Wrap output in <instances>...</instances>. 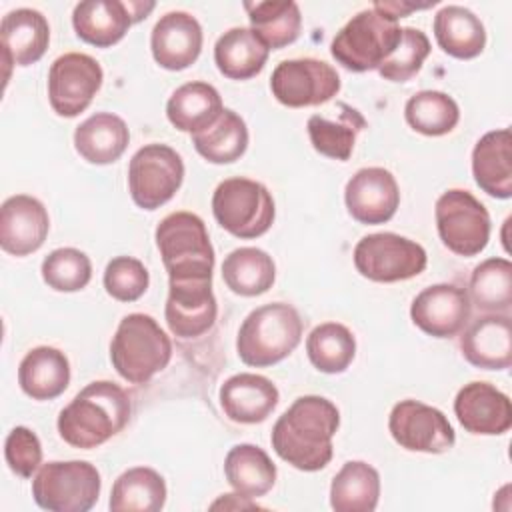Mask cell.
I'll list each match as a JSON object with an SVG mask.
<instances>
[{
  "label": "cell",
  "instance_id": "1",
  "mask_svg": "<svg viewBox=\"0 0 512 512\" xmlns=\"http://www.w3.org/2000/svg\"><path fill=\"white\" fill-rule=\"evenodd\" d=\"M340 426L338 408L324 396L296 398L272 428V448L302 472L322 470L332 460V438Z\"/></svg>",
  "mask_w": 512,
  "mask_h": 512
},
{
  "label": "cell",
  "instance_id": "2",
  "mask_svg": "<svg viewBox=\"0 0 512 512\" xmlns=\"http://www.w3.org/2000/svg\"><path fill=\"white\" fill-rule=\"evenodd\" d=\"M130 414L132 404L126 390L110 380H96L60 410L58 434L66 444L90 450L122 432Z\"/></svg>",
  "mask_w": 512,
  "mask_h": 512
},
{
  "label": "cell",
  "instance_id": "3",
  "mask_svg": "<svg viewBox=\"0 0 512 512\" xmlns=\"http://www.w3.org/2000/svg\"><path fill=\"white\" fill-rule=\"evenodd\" d=\"M300 340L298 310L286 302H270L244 318L236 336V352L244 364L266 368L290 356Z\"/></svg>",
  "mask_w": 512,
  "mask_h": 512
},
{
  "label": "cell",
  "instance_id": "4",
  "mask_svg": "<svg viewBox=\"0 0 512 512\" xmlns=\"http://www.w3.org/2000/svg\"><path fill=\"white\" fill-rule=\"evenodd\" d=\"M172 358V342L160 324L142 312L124 316L110 342L114 370L132 384H146Z\"/></svg>",
  "mask_w": 512,
  "mask_h": 512
},
{
  "label": "cell",
  "instance_id": "5",
  "mask_svg": "<svg viewBox=\"0 0 512 512\" xmlns=\"http://www.w3.org/2000/svg\"><path fill=\"white\" fill-rule=\"evenodd\" d=\"M154 236L168 282L212 280L214 248L200 216L186 210L172 212L160 220Z\"/></svg>",
  "mask_w": 512,
  "mask_h": 512
},
{
  "label": "cell",
  "instance_id": "6",
  "mask_svg": "<svg viewBox=\"0 0 512 512\" xmlns=\"http://www.w3.org/2000/svg\"><path fill=\"white\" fill-rule=\"evenodd\" d=\"M402 36L398 20L368 8L352 16L332 38L330 52L338 64L352 72L378 70L394 52Z\"/></svg>",
  "mask_w": 512,
  "mask_h": 512
},
{
  "label": "cell",
  "instance_id": "7",
  "mask_svg": "<svg viewBox=\"0 0 512 512\" xmlns=\"http://www.w3.org/2000/svg\"><path fill=\"white\" fill-rule=\"evenodd\" d=\"M100 488V472L86 460L42 464L32 480L34 502L48 512H88Z\"/></svg>",
  "mask_w": 512,
  "mask_h": 512
},
{
  "label": "cell",
  "instance_id": "8",
  "mask_svg": "<svg viewBox=\"0 0 512 512\" xmlns=\"http://www.w3.org/2000/svg\"><path fill=\"white\" fill-rule=\"evenodd\" d=\"M216 222L236 238H258L274 222L276 208L268 188L250 178H226L212 194Z\"/></svg>",
  "mask_w": 512,
  "mask_h": 512
},
{
  "label": "cell",
  "instance_id": "9",
  "mask_svg": "<svg viewBox=\"0 0 512 512\" xmlns=\"http://www.w3.org/2000/svg\"><path fill=\"white\" fill-rule=\"evenodd\" d=\"M434 218L442 244L458 256H476L490 240V214L468 190L452 188L440 194Z\"/></svg>",
  "mask_w": 512,
  "mask_h": 512
},
{
  "label": "cell",
  "instance_id": "10",
  "mask_svg": "<svg viewBox=\"0 0 512 512\" xmlns=\"http://www.w3.org/2000/svg\"><path fill=\"white\" fill-rule=\"evenodd\" d=\"M356 270L372 282H400L418 276L428 264L426 250L400 234L376 232L354 246Z\"/></svg>",
  "mask_w": 512,
  "mask_h": 512
},
{
  "label": "cell",
  "instance_id": "11",
  "mask_svg": "<svg viewBox=\"0 0 512 512\" xmlns=\"http://www.w3.org/2000/svg\"><path fill=\"white\" fill-rule=\"evenodd\" d=\"M182 156L166 144H146L128 164V190L136 206L156 210L166 204L182 186Z\"/></svg>",
  "mask_w": 512,
  "mask_h": 512
},
{
  "label": "cell",
  "instance_id": "12",
  "mask_svg": "<svg viewBox=\"0 0 512 512\" xmlns=\"http://www.w3.org/2000/svg\"><path fill=\"white\" fill-rule=\"evenodd\" d=\"M270 90L288 108L318 106L340 92V76L324 60L292 58L282 60L274 68Z\"/></svg>",
  "mask_w": 512,
  "mask_h": 512
},
{
  "label": "cell",
  "instance_id": "13",
  "mask_svg": "<svg viewBox=\"0 0 512 512\" xmlns=\"http://www.w3.org/2000/svg\"><path fill=\"white\" fill-rule=\"evenodd\" d=\"M104 80L102 66L88 54L66 52L48 72V100L58 116L74 118L84 112Z\"/></svg>",
  "mask_w": 512,
  "mask_h": 512
},
{
  "label": "cell",
  "instance_id": "14",
  "mask_svg": "<svg viewBox=\"0 0 512 512\" xmlns=\"http://www.w3.org/2000/svg\"><path fill=\"white\" fill-rule=\"evenodd\" d=\"M388 430L394 442L410 452L442 454L456 442L454 428L444 412L410 398L392 406Z\"/></svg>",
  "mask_w": 512,
  "mask_h": 512
},
{
  "label": "cell",
  "instance_id": "15",
  "mask_svg": "<svg viewBox=\"0 0 512 512\" xmlns=\"http://www.w3.org/2000/svg\"><path fill=\"white\" fill-rule=\"evenodd\" d=\"M154 6V2L142 0H84L74 6L72 26L80 40L108 48L120 42L128 28L146 18Z\"/></svg>",
  "mask_w": 512,
  "mask_h": 512
},
{
  "label": "cell",
  "instance_id": "16",
  "mask_svg": "<svg viewBox=\"0 0 512 512\" xmlns=\"http://www.w3.org/2000/svg\"><path fill=\"white\" fill-rule=\"evenodd\" d=\"M468 292L456 284H432L424 288L410 306L412 322L434 338H450L462 332L470 320Z\"/></svg>",
  "mask_w": 512,
  "mask_h": 512
},
{
  "label": "cell",
  "instance_id": "17",
  "mask_svg": "<svg viewBox=\"0 0 512 512\" xmlns=\"http://www.w3.org/2000/svg\"><path fill=\"white\" fill-rule=\"evenodd\" d=\"M348 214L360 224L388 222L400 204L398 182L390 170L380 166L360 168L344 188Z\"/></svg>",
  "mask_w": 512,
  "mask_h": 512
},
{
  "label": "cell",
  "instance_id": "18",
  "mask_svg": "<svg viewBox=\"0 0 512 512\" xmlns=\"http://www.w3.org/2000/svg\"><path fill=\"white\" fill-rule=\"evenodd\" d=\"M218 314L212 280L168 282L164 316L170 332L180 338H198L214 326Z\"/></svg>",
  "mask_w": 512,
  "mask_h": 512
},
{
  "label": "cell",
  "instance_id": "19",
  "mask_svg": "<svg viewBox=\"0 0 512 512\" xmlns=\"http://www.w3.org/2000/svg\"><path fill=\"white\" fill-rule=\"evenodd\" d=\"M50 230V218L44 204L28 194H16L0 208V246L12 256L36 252Z\"/></svg>",
  "mask_w": 512,
  "mask_h": 512
},
{
  "label": "cell",
  "instance_id": "20",
  "mask_svg": "<svg viewBox=\"0 0 512 512\" xmlns=\"http://www.w3.org/2000/svg\"><path fill=\"white\" fill-rule=\"evenodd\" d=\"M454 414L470 434L498 436L512 426L510 398L488 382H468L454 398Z\"/></svg>",
  "mask_w": 512,
  "mask_h": 512
},
{
  "label": "cell",
  "instance_id": "21",
  "mask_svg": "<svg viewBox=\"0 0 512 512\" xmlns=\"http://www.w3.org/2000/svg\"><path fill=\"white\" fill-rule=\"evenodd\" d=\"M462 356L482 370H506L512 364V320L508 314H484L462 328Z\"/></svg>",
  "mask_w": 512,
  "mask_h": 512
},
{
  "label": "cell",
  "instance_id": "22",
  "mask_svg": "<svg viewBox=\"0 0 512 512\" xmlns=\"http://www.w3.org/2000/svg\"><path fill=\"white\" fill-rule=\"evenodd\" d=\"M150 48L154 60L162 68L184 70L200 56L202 26L188 12H166L152 28Z\"/></svg>",
  "mask_w": 512,
  "mask_h": 512
},
{
  "label": "cell",
  "instance_id": "23",
  "mask_svg": "<svg viewBox=\"0 0 512 512\" xmlns=\"http://www.w3.org/2000/svg\"><path fill=\"white\" fill-rule=\"evenodd\" d=\"M0 42L8 80L10 66H30L44 56L50 42L46 16L34 8L10 10L0 24Z\"/></svg>",
  "mask_w": 512,
  "mask_h": 512
},
{
  "label": "cell",
  "instance_id": "24",
  "mask_svg": "<svg viewBox=\"0 0 512 512\" xmlns=\"http://www.w3.org/2000/svg\"><path fill=\"white\" fill-rule=\"evenodd\" d=\"M278 388L260 374L240 372L220 386V406L224 414L238 424L264 422L278 406Z\"/></svg>",
  "mask_w": 512,
  "mask_h": 512
},
{
  "label": "cell",
  "instance_id": "25",
  "mask_svg": "<svg viewBox=\"0 0 512 512\" xmlns=\"http://www.w3.org/2000/svg\"><path fill=\"white\" fill-rule=\"evenodd\" d=\"M476 184L494 198L512 196V136L508 128L486 132L472 150Z\"/></svg>",
  "mask_w": 512,
  "mask_h": 512
},
{
  "label": "cell",
  "instance_id": "26",
  "mask_svg": "<svg viewBox=\"0 0 512 512\" xmlns=\"http://www.w3.org/2000/svg\"><path fill=\"white\" fill-rule=\"evenodd\" d=\"M18 384L32 400H52L70 384V362L52 346H36L18 366Z\"/></svg>",
  "mask_w": 512,
  "mask_h": 512
},
{
  "label": "cell",
  "instance_id": "27",
  "mask_svg": "<svg viewBox=\"0 0 512 512\" xmlns=\"http://www.w3.org/2000/svg\"><path fill=\"white\" fill-rule=\"evenodd\" d=\"M126 122L112 112H96L74 130V148L90 164H112L128 148Z\"/></svg>",
  "mask_w": 512,
  "mask_h": 512
},
{
  "label": "cell",
  "instance_id": "28",
  "mask_svg": "<svg viewBox=\"0 0 512 512\" xmlns=\"http://www.w3.org/2000/svg\"><path fill=\"white\" fill-rule=\"evenodd\" d=\"M222 98L208 82H186L166 102V116L180 132L196 134L208 128L222 114Z\"/></svg>",
  "mask_w": 512,
  "mask_h": 512
},
{
  "label": "cell",
  "instance_id": "29",
  "mask_svg": "<svg viewBox=\"0 0 512 512\" xmlns=\"http://www.w3.org/2000/svg\"><path fill=\"white\" fill-rule=\"evenodd\" d=\"M268 46L252 28L234 26L226 30L214 44V62L220 74L232 80H248L256 76L266 60Z\"/></svg>",
  "mask_w": 512,
  "mask_h": 512
},
{
  "label": "cell",
  "instance_id": "30",
  "mask_svg": "<svg viewBox=\"0 0 512 512\" xmlns=\"http://www.w3.org/2000/svg\"><path fill=\"white\" fill-rule=\"evenodd\" d=\"M434 36L438 46L460 60L476 58L486 46L482 20L458 4L442 6L434 16Z\"/></svg>",
  "mask_w": 512,
  "mask_h": 512
},
{
  "label": "cell",
  "instance_id": "31",
  "mask_svg": "<svg viewBox=\"0 0 512 512\" xmlns=\"http://www.w3.org/2000/svg\"><path fill=\"white\" fill-rule=\"evenodd\" d=\"M380 498V474L362 460L346 462L330 484V506L336 512H372Z\"/></svg>",
  "mask_w": 512,
  "mask_h": 512
},
{
  "label": "cell",
  "instance_id": "32",
  "mask_svg": "<svg viewBox=\"0 0 512 512\" xmlns=\"http://www.w3.org/2000/svg\"><path fill=\"white\" fill-rule=\"evenodd\" d=\"M224 476L234 492L260 498L274 486L276 466L260 446L236 444L224 458Z\"/></svg>",
  "mask_w": 512,
  "mask_h": 512
},
{
  "label": "cell",
  "instance_id": "33",
  "mask_svg": "<svg viewBox=\"0 0 512 512\" xmlns=\"http://www.w3.org/2000/svg\"><path fill=\"white\" fill-rule=\"evenodd\" d=\"M250 28L268 46V50H278L292 44L300 36L302 14L292 0H258L242 4Z\"/></svg>",
  "mask_w": 512,
  "mask_h": 512
},
{
  "label": "cell",
  "instance_id": "34",
  "mask_svg": "<svg viewBox=\"0 0 512 512\" xmlns=\"http://www.w3.org/2000/svg\"><path fill=\"white\" fill-rule=\"evenodd\" d=\"M338 108H340L338 120H330L326 116L314 114L308 118L306 128L316 152L344 162L350 158L354 150L358 132L366 128V118L350 104L340 102Z\"/></svg>",
  "mask_w": 512,
  "mask_h": 512
},
{
  "label": "cell",
  "instance_id": "35",
  "mask_svg": "<svg viewBox=\"0 0 512 512\" xmlns=\"http://www.w3.org/2000/svg\"><path fill=\"white\" fill-rule=\"evenodd\" d=\"M166 504L164 478L146 466L128 468L122 472L110 494L112 512H160Z\"/></svg>",
  "mask_w": 512,
  "mask_h": 512
},
{
  "label": "cell",
  "instance_id": "36",
  "mask_svg": "<svg viewBox=\"0 0 512 512\" xmlns=\"http://www.w3.org/2000/svg\"><path fill=\"white\" fill-rule=\"evenodd\" d=\"M222 278L234 294L260 296L272 288L276 266L268 252L254 246H242L224 258Z\"/></svg>",
  "mask_w": 512,
  "mask_h": 512
},
{
  "label": "cell",
  "instance_id": "37",
  "mask_svg": "<svg viewBox=\"0 0 512 512\" xmlns=\"http://www.w3.org/2000/svg\"><path fill=\"white\" fill-rule=\"evenodd\" d=\"M196 152L212 164L236 162L248 148L246 122L234 110L224 108L208 128L192 134Z\"/></svg>",
  "mask_w": 512,
  "mask_h": 512
},
{
  "label": "cell",
  "instance_id": "38",
  "mask_svg": "<svg viewBox=\"0 0 512 512\" xmlns=\"http://www.w3.org/2000/svg\"><path fill=\"white\" fill-rule=\"evenodd\" d=\"M468 298L482 312L506 314L512 304V262L506 258L480 262L472 270Z\"/></svg>",
  "mask_w": 512,
  "mask_h": 512
},
{
  "label": "cell",
  "instance_id": "39",
  "mask_svg": "<svg viewBox=\"0 0 512 512\" xmlns=\"http://www.w3.org/2000/svg\"><path fill=\"white\" fill-rule=\"evenodd\" d=\"M306 352L316 370L324 374H340L356 356V340L344 324L324 322L308 334Z\"/></svg>",
  "mask_w": 512,
  "mask_h": 512
},
{
  "label": "cell",
  "instance_id": "40",
  "mask_svg": "<svg viewBox=\"0 0 512 512\" xmlns=\"http://www.w3.org/2000/svg\"><path fill=\"white\" fill-rule=\"evenodd\" d=\"M406 122L424 136H442L454 130L460 108L452 96L440 90H420L404 106Z\"/></svg>",
  "mask_w": 512,
  "mask_h": 512
},
{
  "label": "cell",
  "instance_id": "41",
  "mask_svg": "<svg viewBox=\"0 0 512 512\" xmlns=\"http://www.w3.org/2000/svg\"><path fill=\"white\" fill-rule=\"evenodd\" d=\"M42 280L56 292L82 290L92 278L90 258L78 248H56L42 262Z\"/></svg>",
  "mask_w": 512,
  "mask_h": 512
},
{
  "label": "cell",
  "instance_id": "42",
  "mask_svg": "<svg viewBox=\"0 0 512 512\" xmlns=\"http://www.w3.org/2000/svg\"><path fill=\"white\" fill-rule=\"evenodd\" d=\"M430 54V40L420 28L404 26L394 52L378 66V74L390 82L410 80Z\"/></svg>",
  "mask_w": 512,
  "mask_h": 512
},
{
  "label": "cell",
  "instance_id": "43",
  "mask_svg": "<svg viewBox=\"0 0 512 512\" xmlns=\"http://www.w3.org/2000/svg\"><path fill=\"white\" fill-rule=\"evenodd\" d=\"M148 284L150 274L138 258L116 256L106 264L104 288L114 300L134 302L148 290Z\"/></svg>",
  "mask_w": 512,
  "mask_h": 512
},
{
  "label": "cell",
  "instance_id": "44",
  "mask_svg": "<svg viewBox=\"0 0 512 512\" xmlns=\"http://www.w3.org/2000/svg\"><path fill=\"white\" fill-rule=\"evenodd\" d=\"M4 458L16 476L30 478L42 462V444L30 428L16 426L6 436Z\"/></svg>",
  "mask_w": 512,
  "mask_h": 512
},
{
  "label": "cell",
  "instance_id": "45",
  "mask_svg": "<svg viewBox=\"0 0 512 512\" xmlns=\"http://www.w3.org/2000/svg\"><path fill=\"white\" fill-rule=\"evenodd\" d=\"M434 4H436V0L424 2V4L400 0V2H376V4H372V8L378 10V12H382V14H386V16H390V18H394V20H398V18L408 16V14L414 12V10H424V8H430V6H434Z\"/></svg>",
  "mask_w": 512,
  "mask_h": 512
}]
</instances>
